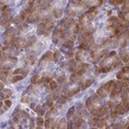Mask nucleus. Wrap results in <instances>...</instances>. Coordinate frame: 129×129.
I'll use <instances>...</instances> for the list:
<instances>
[{"label":"nucleus","instance_id":"obj_1","mask_svg":"<svg viewBox=\"0 0 129 129\" xmlns=\"http://www.w3.org/2000/svg\"><path fill=\"white\" fill-rule=\"evenodd\" d=\"M122 60L117 56L115 51L109 52L106 55L99 61V65L96 67V73H106L114 69H118L122 67Z\"/></svg>","mask_w":129,"mask_h":129},{"label":"nucleus","instance_id":"obj_2","mask_svg":"<svg viewBox=\"0 0 129 129\" xmlns=\"http://www.w3.org/2000/svg\"><path fill=\"white\" fill-rule=\"evenodd\" d=\"M86 107H87V110L90 112L92 116H96L99 118H102L105 115H107L110 110L107 104L103 103L102 98L97 93L93 94L86 100Z\"/></svg>","mask_w":129,"mask_h":129},{"label":"nucleus","instance_id":"obj_3","mask_svg":"<svg viewBox=\"0 0 129 129\" xmlns=\"http://www.w3.org/2000/svg\"><path fill=\"white\" fill-rule=\"evenodd\" d=\"M105 28L109 33V37H115L127 29V25L119 17H111L107 20Z\"/></svg>","mask_w":129,"mask_h":129},{"label":"nucleus","instance_id":"obj_4","mask_svg":"<svg viewBox=\"0 0 129 129\" xmlns=\"http://www.w3.org/2000/svg\"><path fill=\"white\" fill-rule=\"evenodd\" d=\"M55 18L53 17L52 13L46 15L41 19L40 23L37 26L36 33L37 35H44V36H49L54 28V24H55Z\"/></svg>","mask_w":129,"mask_h":129},{"label":"nucleus","instance_id":"obj_5","mask_svg":"<svg viewBox=\"0 0 129 129\" xmlns=\"http://www.w3.org/2000/svg\"><path fill=\"white\" fill-rule=\"evenodd\" d=\"M89 7L85 4L83 0H69L66 8H65V13L67 17H76L79 16L80 14H83L87 10Z\"/></svg>","mask_w":129,"mask_h":129},{"label":"nucleus","instance_id":"obj_6","mask_svg":"<svg viewBox=\"0 0 129 129\" xmlns=\"http://www.w3.org/2000/svg\"><path fill=\"white\" fill-rule=\"evenodd\" d=\"M81 90H82L81 82H68L63 87L62 92H63L64 95L68 96V97H71V96L79 93Z\"/></svg>","mask_w":129,"mask_h":129},{"label":"nucleus","instance_id":"obj_7","mask_svg":"<svg viewBox=\"0 0 129 129\" xmlns=\"http://www.w3.org/2000/svg\"><path fill=\"white\" fill-rule=\"evenodd\" d=\"M18 62L17 57H6L4 55L1 56V69L9 71Z\"/></svg>","mask_w":129,"mask_h":129},{"label":"nucleus","instance_id":"obj_8","mask_svg":"<svg viewBox=\"0 0 129 129\" xmlns=\"http://www.w3.org/2000/svg\"><path fill=\"white\" fill-rule=\"evenodd\" d=\"M17 33H18V31L14 27H9L8 29H6L3 33V44L5 46H10L13 40L15 39V37L17 36Z\"/></svg>","mask_w":129,"mask_h":129},{"label":"nucleus","instance_id":"obj_9","mask_svg":"<svg viewBox=\"0 0 129 129\" xmlns=\"http://www.w3.org/2000/svg\"><path fill=\"white\" fill-rule=\"evenodd\" d=\"M114 83H115V81H110V82L105 83L104 85H102L101 87L97 90V92H96V93H97L101 98H104V97H106V96H110V93L112 91Z\"/></svg>","mask_w":129,"mask_h":129},{"label":"nucleus","instance_id":"obj_10","mask_svg":"<svg viewBox=\"0 0 129 129\" xmlns=\"http://www.w3.org/2000/svg\"><path fill=\"white\" fill-rule=\"evenodd\" d=\"M119 56L123 62H129V38L122 47L119 48Z\"/></svg>","mask_w":129,"mask_h":129},{"label":"nucleus","instance_id":"obj_11","mask_svg":"<svg viewBox=\"0 0 129 129\" xmlns=\"http://www.w3.org/2000/svg\"><path fill=\"white\" fill-rule=\"evenodd\" d=\"M1 16H2V19L7 21L8 23H13L14 18H15L13 15V9L8 6V4L1 6Z\"/></svg>","mask_w":129,"mask_h":129},{"label":"nucleus","instance_id":"obj_12","mask_svg":"<svg viewBox=\"0 0 129 129\" xmlns=\"http://www.w3.org/2000/svg\"><path fill=\"white\" fill-rule=\"evenodd\" d=\"M54 53H52L51 51H48L44 54V56H42L38 62V65L39 67H46L48 65H50V63H52V61L54 60Z\"/></svg>","mask_w":129,"mask_h":129},{"label":"nucleus","instance_id":"obj_13","mask_svg":"<svg viewBox=\"0 0 129 129\" xmlns=\"http://www.w3.org/2000/svg\"><path fill=\"white\" fill-rule=\"evenodd\" d=\"M15 47L16 49L18 50H21V49H26V37H22V36H16L15 39L13 40L12 45Z\"/></svg>","mask_w":129,"mask_h":129},{"label":"nucleus","instance_id":"obj_14","mask_svg":"<svg viewBox=\"0 0 129 129\" xmlns=\"http://www.w3.org/2000/svg\"><path fill=\"white\" fill-rule=\"evenodd\" d=\"M113 111H115L118 115H125L126 113H128L129 107H128L127 105H125V104L121 101V102H119V103H116V105H115V107H114Z\"/></svg>","mask_w":129,"mask_h":129},{"label":"nucleus","instance_id":"obj_15","mask_svg":"<svg viewBox=\"0 0 129 129\" xmlns=\"http://www.w3.org/2000/svg\"><path fill=\"white\" fill-rule=\"evenodd\" d=\"M36 61V53L35 52H30L27 54L26 56V60H25V64L27 66H32Z\"/></svg>","mask_w":129,"mask_h":129},{"label":"nucleus","instance_id":"obj_16","mask_svg":"<svg viewBox=\"0 0 129 129\" xmlns=\"http://www.w3.org/2000/svg\"><path fill=\"white\" fill-rule=\"evenodd\" d=\"M87 51H83V50H79L78 52L74 53V58L78 62H84L87 58H89V56H87L86 54Z\"/></svg>","mask_w":129,"mask_h":129},{"label":"nucleus","instance_id":"obj_17","mask_svg":"<svg viewBox=\"0 0 129 129\" xmlns=\"http://www.w3.org/2000/svg\"><path fill=\"white\" fill-rule=\"evenodd\" d=\"M121 101L129 107V86L123 89L121 93Z\"/></svg>","mask_w":129,"mask_h":129},{"label":"nucleus","instance_id":"obj_18","mask_svg":"<svg viewBox=\"0 0 129 129\" xmlns=\"http://www.w3.org/2000/svg\"><path fill=\"white\" fill-rule=\"evenodd\" d=\"M83 1L85 2V4L87 5L88 7H92V6L98 7V6H100L102 4L103 0H83Z\"/></svg>","mask_w":129,"mask_h":129},{"label":"nucleus","instance_id":"obj_19","mask_svg":"<svg viewBox=\"0 0 129 129\" xmlns=\"http://www.w3.org/2000/svg\"><path fill=\"white\" fill-rule=\"evenodd\" d=\"M25 37H26V49L31 48L35 45V42H36V36L35 35L30 34V35L25 36Z\"/></svg>","mask_w":129,"mask_h":129},{"label":"nucleus","instance_id":"obj_20","mask_svg":"<svg viewBox=\"0 0 129 129\" xmlns=\"http://www.w3.org/2000/svg\"><path fill=\"white\" fill-rule=\"evenodd\" d=\"M52 15L55 19H60L63 15V8L60 6H55L52 9Z\"/></svg>","mask_w":129,"mask_h":129},{"label":"nucleus","instance_id":"obj_21","mask_svg":"<svg viewBox=\"0 0 129 129\" xmlns=\"http://www.w3.org/2000/svg\"><path fill=\"white\" fill-rule=\"evenodd\" d=\"M94 80L91 79V78H88V79H83L82 82H81V87H82V90H85L87 89L88 87H90V86L93 84Z\"/></svg>","mask_w":129,"mask_h":129},{"label":"nucleus","instance_id":"obj_22","mask_svg":"<svg viewBox=\"0 0 129 129\" xmlns=\"http://www.w3.org/2000/svg\"><path fill=\"white\" fill-rule=\"evenodd\" d=\"M119 18L123 21V22L128 26L129 25V13L124 12V10H120L119 12Z\"/></svg>","mask_w":129,"mask_h":129},{"label":"nucleus","instance_id":"obj_23","mask_svg":"<svg viewBox=\"0 0 129 129\" xmlns=\"http://www.w3.org/2000/svg\"><path fill=\"white\" fill-rule=\"evenodd\" d=\"M56 126H57V121H55L54 118L46 119V121H45V127L46 128H56Z\"/></svg>","mask_w":129,"mask_h":129},{"label":"nucleus","instance_id":"obj_24","mask_svg":"<svg viewBox=\"0 0 129 129\" xmlns=\"http://www.w3.org/2000/svg\"><path fill=\"white\" fill-rule=\"evenodd\" d=\"M24 79V76H22V74H13V77H10L7 79V83H17L21 80H23Z\"/></svg>","mask_w":129,"mask_h":129},{"label":"nucleus","instance_id":"obj_25","mask_svg":"<svg viewBox=\"0 0 129 129\" xmlns=\"http://www.w3.org/2000/svg\"><path fill=\"white\" fill-rule=\"evenodd\" d=\"M12 94H13V91L10 89H3V90H1V98H2V100L8 99V97H10Z\"/></svg>","mask_w":129,"mask_h":129},{"label":"nucleus","instance_id":"obj_26","mask_svg":"<svg viewBox=\"0 0 129 129\" xmlns=\"http://www.w3.org/2000/svg\"><path fill=\"white\" fill-rule=\"evenodd\" d=\"M73 45H74V39H73V38H69V39H67V40L64 41L62 46H63V48H64V49L70 50V49H72Z\"/></svg>","mask_w":129,"mask_h":129},{"label":"nucleus","instance_id":"obj_27","mask_svg":"<svg viewBox=\"0 0 129 129\" xmlns=\"http://www.w3.org/2000/svg\"><path fill=\"white\" fill-rule=\"evenodd\" d=\"M27 29H28V23H26V22H24V23H22V24H20V25L17 26V31H18L19 34L24 33Z\"/></svg>","mask_w":129,"mask_h":129},{"label":"nucleus","instance_id":"obj_28","mask_svg":"<svg viewBox=\"0 0 129 129\" xmlns=\"http://www.w3.org/2000/svg\"><path fill=\"white\" fill-rule=\"evenodd\" d=\"M67 119H65V118H62V119H60L59 121H57V126L56 128H59V129H62V128H67Z\"/></svg>","mask_w":129,"mask_h":129},{"label":"nucleus","instance_id":"obj_29","mask_svg":"<svg viewBox=\"0 0 129 129\" xmlns=\"http://www.w3.org/2000/svg\"><path fill=\"white\" fill-rule=\"evenodd\" d=\"M96 127H99V128H103V127H106L107 128V127H109V126H107V119H106V118L105 117L100 118Z\"/></svg>","mask_w":129,"mask_h":129},{"label":"nucleus","instance_id":"obj_30","mask_svg":"<svg viewBox=\"0 0 129 129\" xmlns=\"http://www.w3.org/2000/svg\"><path fill=\"white\" fill-rule=\"evenodd\" d=\"M40 76H39V73H34L33 76H32L31 78V83L33 84V85H39L40 84Z\"/></svg>","mask_w":129,"mask_h":129},{"label":"nucleus","instance_id":"obj_31","mask_svg":"<svg viewBox=\"0 0 129 129\" xmlns=\"http://www.w3.org/2000/svg\"><path fill=\"white\" fill-rule=\"evenodd\" d=\"M99 119H100L99 117L93 116V117L91 118V119H89V125H90L91 127H96V126H97V123H98Z\"/></svg>","mask_w":129,"mask_h":129},{"label":"nucleus","instance_id":"obj_32","mask_svg":"<svg viewBox=\"0 0 129 129\" xmlns=\"http://www.w3.org/2000/svg\"><path fill=\"white\" fill-rule=\"evenodd\" d=\"M76 106H71L70 109L67 111V113H66V119L67 120H70L71 118L74 116V114H76Z\"/></svg>","mask_w":129,"mask_h":129},{"label":"nucleus","instance_id":"obj_33","mask_svg":"<svg viewBox=\"0 0 129 129\" xmlns=\"http://www.w3.org/2000/svg\"><path fill=\"white\" fill-rule=\"evenodd\" d=\"M69 100V97L68 96H66V95H60L59 96V98L57 99V103H59V104H64V103H66L67 101Z\"/></svg>","mask_w":129,"mask_h":129},{"label":"nucleus","instance_id":"obj_34","mask_svg":"<svg viewBox=\"0 0 129 129\" xmlns=\"http://www.w3.org/2000/svg\"><path fill=\"white\" fill-rule=\"evenodd\" d=\"M35 113L38 115V116H44L46 115V109L44 106H41V105H37L36 106V109H35Z\"/></svg>","mask_w":129,"mask_h":129},{"label":"nucleus","instance_id":"obj_35","mask_svg":"<svg viewBox=\"0 0 129 129\" xmlns=\"http://www.w3.org/2000/svg\"><path fill=\"white\" fill-rule=\"evenodd\" d=\"M47 86H48V88H49L51 91H54V90H56V89L58 88V83H57V81L52 80V81L50 82V84L47 85Z\"/></svg>","mask_w":129,"mask_h":129},{"label":"nucleus","instance_id":"obj_36","mask_svg":"<svg viewBox=\"0 0 129 129\" xmlns=\"http://www.w3.org/2000/svg\"><path fill=\"white\" fill-rule=\"evenodd\" d=\"M0 76H1V82L4 83L6 82V80L8 79V76H9V71L7 70H1V72H0Z\"/></svg>","mask_w":129,"mask_h":129},{"label":"nucleus","instance_id":"obj_37","mask_svg":"<svg viewBox=\"0 0 129 129\" xmlns=\"http://www.w3.org/2000/svg\"><path fill=\"white\" fill-rule=\"evenodd\" d=\"M45 121L46 120H44V118H42L41 116H38L36 119H35V123L37 125V128H40L41 126H44L45 125Z\"/></svg>","mask_w":129,"mask_h":129},{"label":"nucleus","instance_id":"obj_38","mask_svg":"<svg viewBox=\"0 0 129 129\" xmlns=\"http://www.w3.org/2000/svg\"><path fill=\"white\" fill-rule=\"evenodd\" d=\"M54 61L55 62H60L62 59H63V57H62V55H61V52L60 51H56L55 53H54Z\"/></svg>","mask_w":129,"mask_h":129},{"label":"nucleus","instance_id":"obj_39","mask_svg":"<svg viewBox=\"0 0 129 129\" xmlns=\"http://www.w3.org/2000/svg\"><path fill=\"white\" fill-rule=\"evenodd\" d=\"M65 57H66L67 59H72V58L74 57V52H73V50H72V49H70V50H68V51L66 52Z\"/></svg>","mask_w":129,"mask_h":129},{"label":"nucleus","instance_id":"obj_40","mask_svg":"<svg viewBox=\"0 0 129 129\" xmlns=\"http://www.w3.org/2000/svg\"><path fill=\"white\" fill-rule=\"evenodd\" d=\"M106 104H107V106H109V109L110 110H114V107H115V105H116V102H114L113 101V99H111V100H109L106 102Z\"/></svg>","mask_w":129,"mask_h":129},{"label":"nucleus","instance_id":"obj_41","mask_svg":"<svg viewBox=\"0 0 129 129\" xmlns=\"http://www.w3.org/2000/svg\"><path fill=\"white\" fill-rule=\"evenodd\" d=\"M3 103H4V105H5V110L8 109V107H10V105H12V101L8 100V99H5Z\"/></svg>","mask_w":129,"mask_h":129},{"label":"nucleus","instance_id":"obj_42","mask_svg":"<svg viewBox=\"0 0 129 129\" xmlns=\"http://www.w3.org/2000/svg\"><path fill=\"white\" fill-rule=\"evenodd\" d=\"M34 123H35V119L33 118H30V124H29V128H34Z\"/></svg>","mask_w":129,"mask_h":129},{"label":"nucleus","instance_id":"obj_43","mask_svg":"<svg viewBox=\"0 0 129 129\" xmlns=\"http://www.w3.org/2000/svg\"><path fill=\"white\" fill-rule=\"evenodd\" d=\"M72 127H73V121L68 120V122H67V128L70 129V128H72Z\"/></svg>","mask_w":129,"mask_h":129},{"label":"nucleus","instance_id":"obj_44","mask_svg":"<svg viewBox=\"0 0 129 129\" xmlns=\"http://www.w3.org/2000/svg\"><path fill=\"white\" fill-rule=\"evenodd\" d=\"M36 106H37V105L35 104V102H31V104H30V107H31V109H32V110H34V111H35V109H36Z\"/></svg>","mask_w":129,"mask_h":129},{"label":"nucleus","instance_id":"obj_45","mask_svg":"<svg viewBox=\"0 0 129 129\" xmlns=\"http://www.w3.org/2000/svg\"><path fill=\"white\" fill-rule=\"evenodd\" d=\"M128 65H129V64H128Z\"/></svg>","mask_w":129,"mask_h":129}]
</instances>
